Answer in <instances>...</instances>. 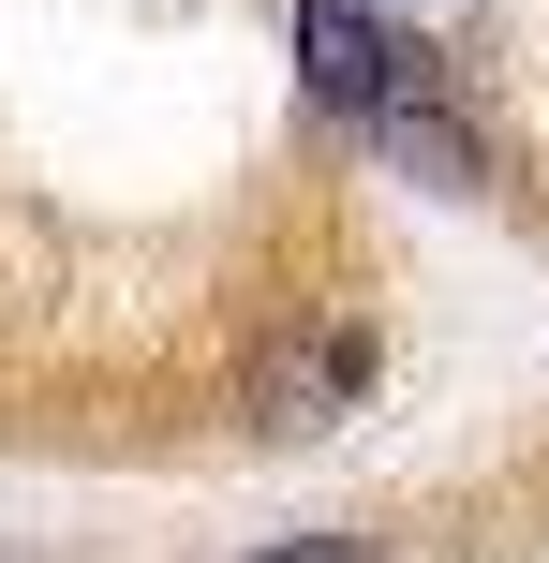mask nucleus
<instances>
[{"instance_id":"nucleus-1","label":"nucleus","mask_w":549,"mask_h":563,"mask_svg":"<svg viewBox=\"0 0 549 563\" xmlns=\"http://www.w3.org/2000/svg\"><path fill=\"white\" fill-rule=\"evenodd\" d=\"M297 75H312L327 119H356L372 134L386 104H431V59H416V30H386L372 0H297Z\"/></svg>"},{"instance_id":"nucleus-2","label":"nucleus","mask_w":549,"mask_h":563,"mask_svg":"<svg viewBox=\"0 0 549 563\" xmlns=\"http://www.w3.org/2000/svg\"><path fill=\"white\" fill-rule=\"evenodd\" d=\"M356 400H372V327H312V341H283V356L253 371V416L283 430V445H312V430H342Z\"/></svg>"},{"instance_id":"nucleus-3","label":"nucleus","mask_w":549,"mask_h":563,"mask_svg":"<svg viewBox=\"0 0 549 563\" xmlns=\"http://www.w3.org/2000/svg\"><path fill=\"white\" fill-rule=\"evenodd\" d=\"M372 148H386V164H416L431 194H475V178H491V164L461 148V119H446V104H386V119H372Z\"/></svg>"},{"instance_id":"nucleus-4","label":"nucleus","mask_w":549,"mask_h":563,"mask_svg":"<svg viewBox=\"0 0 549 563\" xmlns=\"http://www.w3.org/2000/svg\"><path fill=\"white\" fill-rule=\"evenodd\" d=\"M253 563H372V534H283V549H253Z\"/></svg>"}]
</instances>
